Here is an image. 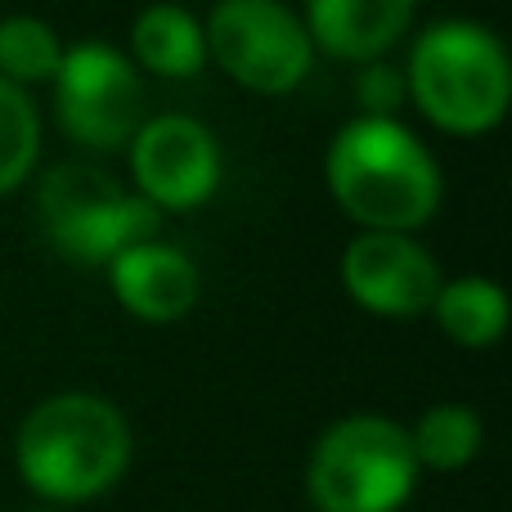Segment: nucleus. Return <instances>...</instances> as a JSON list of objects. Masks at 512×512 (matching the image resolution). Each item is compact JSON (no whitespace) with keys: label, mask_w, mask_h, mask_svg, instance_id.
Listing matches in <instances>:
<instances>
[{"label":"nucleus","mask_w":512,"mask_h":512,"mask_svg":"<svg viewBox=\"0 0 512 512\" xmlns=\"http://www.w3.org/2000/svg\"><path fill=\"white\" fill-rule=\"evenodd\" d=\"M23 481L50 504H86L104 495L131 463V427L122 409L90 391H59L23 418L14 441Z\"/></svg>","instance_id":"nucleus-1"},{"label":"nucleus","mask_w":512,"mask_h":512,"mask_svg":"<svg viewBox=\"0 0 512 512\" xmlns=\"http://www.w3.org/2000/svg\"><path fill=\"white\" fill-rule=\"evenodd\" d=\"M328 189L369 230L405 234L441 203V171L396 117H355L328 149Z\"/></svg>","instance_id":"nucleus-2"},{"label":"nucleus","mask_w":512,"mask_h":512,"mask_svg":"<svg viewBox=\"0 0 512 512\" xmlns=\"http://www.w3.org/2000/svg\"><path fill=\"white\" fill-rule=\"evenodd\" d=\"M508 54L499 36L468 18L432 23L409 50L405 90L445 131H486L508 108Z\"/></svg>","instance_id":"nucleus-3"},{"label":"nucleus","mask_w":512,"mask_h":512,"mask_svg":"<svg viewBox=\"0 0 512 512\" xmlns=\"http://www.w3.org/2000/svg\"><path fill=\"white\" fill-rule=\"evenodd\" d=\"M418 463L409 432L382 414L333 423L310 450L306 490L315 512H400L414 495Z\"/></svg>","instance_id":"nucleus-4"},{"label":"nucleus","mask_w":512,"mask_h":512,"mask_svg":"<svg viewBox=\"0 0 512 512\" xmlns=\"http://www.w3.org/2000/svg\"><path fill=\"white\" fill-rule=\"evenodd\" d=\"M36 203L50 243L77 261H113L158 230V207L140 194H126L104 167L90 162H59L41 180Z\"/></svg>","instance_id":"nucleus-5"},{"label":"nucleus","mask_w":512,"mask_h":512,"mask_svg":"<svg viewBox=\"0 0 512 512\" xmlns=\"http://www.w3.org/2000/svg\"><path fill=\"white\" fill-rule=\"evenodd\" d=\"M54 108L72 140L90 149H117L144 126V81L122 50L81 41L59 59Z\"/></svg>","instance_id":"nucleus-6"},{"label":"nucleus","mask_w":512,"mask_h":512,"mask_svg":"<svg viewBox=\"0 0 512 512\" xmlns=\"http://www.w3.org/2000/svg\"><path fill=\"white\" fill-rule=\"evenodd\" d=\"M203 36L225 72L261 95H283L310 72L306 23L279 0H221Z\"/></svg>","instance_id":"nucleus-7"},{"label":"nucleus","mask_w":512,"mask_h":512,"mask_svg":"<svg viewBox=\"0 0 512 512\" xmlns=\"http://www.w3.org/2000/svg\"><path fill=\"white\" fill-rule=\"evenodd\" d=\"M131 167L153 207H194L216 189L221 153L198 117L162 113L131 135Z\"/></svg>","instance_id":"nucleus-8"},{"label":"nucleus","mask_w":512,"mask_h":512,"mask_svg":"<svg viewBox=\"0 0 512 512\" xmlns=\"http://www.w3.org/2000/svg\"><path fill=\"white\" fill-rule=\"evenodd\" d=\"M342 279L351 297L378 315H418L432 306L436 288H441V270H436L432 252L409 234L387 230H364L360 239L346 243Z\"/></svg>","instance_id":"nucleus-9"},{"label":"nucleus","mask_w":512,"mask_h":512,"mask_svg":"<svg viewBox=\"0 0 512 512\" xmlns=\"http://www.w3.org/2000/svg\"><path fill=\"white\" fill-rule=\"evenodd\" d=\"M113 292L135 310L140 319H180L198 297V270L180 248L171 243H131L113 261Z\"/></svg>","instance_id":"nucleus-10"},{"label":"nucleus","mask_w":512,"mask_h":512,"mask_svg":"<svg viewBox=\"0 0 512 512\" xmlns=\"http://www.w3.org/2000/svg\"><path fill=\"white\" fill-rule=\"evenodd\" d=\"M414 18V0H306V36L342 59H378Z\"/></svg>","instance_id":"nucleus-11"},{"label":"nucleus","mask_w":512,"mask_h":512,"mask_svg":"<svg viewBox=\"0 0 512 512\" xmlns=\"http://www.w3.org/2000/svg\"><path fill=\"white\" fill-rule=\"evenodd\" d=\"M131 45H135V59H140L144 68L162 72V77H189V72H198L207 59L203 23L180 5L140 9V18H135V27H131Z\"/></svg>","instance_id":"nucleus-12"},{"label":"nucleus","mask_w":512,"mask_h":512,"mask_svg":"<svg viewBox=\"0 0 512 512\" xmlns=\"http://www.w3.org/2000/svg\"><path fill=\"white\" fill-rule=\"evenodd\" d=\"M432 310H436V319H441L445 333H450L454 342H463V346L495 342V337L504 333V324H508L504 288L490 283V279H477V274L441 283V288H436Z\"/></svg>","instance_id":"nucleus-13"},{"label":"nucleus","mask_w":512,"mask_h":512,"mask_svg":"<svg viewBox=\"0 0 512 512\" xmlns=\"http://www.w3.org/2000/svg\"><path fill=\"white\" fill-rule=\"evenodd\" d=\"M409 450H414L418 472H459L477 459L481 450V418L468 405H432L414 427H409Z\"/></svg>","instance_id":"nucleus-14"},{"label":"nucleus","mask_w":512,"mask_h":512,"mask_svg":"<svg viewBox=\"0 0 512 512\" xmlns=\"http://www.w3.org/2000/svg\"><path fill=\"white\" fill-rule=\"evenodd\" d=\"M63 45L54 27L36 14H5L0 18V77L23 86V81H45L59 72Z\"/></svg>","instance_id":"nucleus-15"},{"label":"nucleus","mask_w":512,"mask_h":512,"mask_svg":"<svg viewBox=\"0 0 512 512\" xmlns=\"http://www.w3.org/2000/svg\"><path fill=\"white\" fill-rule=\"evenodd\" d=\"M41 144V117L23 86L0 77V194L32 171Z\"/></svg>","instance_id":"nucleus-16"},{"label":"nucleus","mask_w":512,"mask_h":512,"mask_svg":"<svg viewBox=\"0 0 512 512\" xmlns=\"http://www.w3.org/2000/svg\"><path fill=\"white\" fill-rule=\"evenodd\" d=\"M355 95L364 104V117H391V108L405 99V72L391 63H364L355 77Z\"/></svg>","instance_id":"nucleus-17"},{"label":"nucleus","mask_w":512,"mask_h":512,"mask_svg":"<svg viewBox=\"0 0 512 512\" xmlns=\"http://www.w3.org/2000/svg\"><path fill=\"white\" fill-rule=\"evenodd\" d=\"M36 512H50V508H36Z\"/></svg>","instance_id":"nucleus-18"}]
</instances>
